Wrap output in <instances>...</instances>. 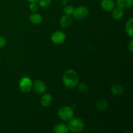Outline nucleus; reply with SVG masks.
Here are the masks:
<instances>
[{"label": "nucleus", "mask_w": 133, "mask_h": 133, "mask_svg": "<svg viewBox=\"0 0 133 133\" xmlns=\"http://www.w3.org/2000/svg\"><path fill=\"white\" fill-rule=\"evenodd\" d=\"M128 48L131 52L133 51V40H131L128 44Z\"/></svg>", "instance_id": "obj_23"}, {"label": "nucleus", "mask_w": 133, "mask_h": 133, "mask_svg": "<svg viewBox=\"0 0 133 133\" xmlns=\"http://www.w3.org/2000/svg\"><path fill=\"white\" fill-rule=\"evenodd\" d=\"M132 23H133V18H131L125 24V31L126 33L129 36L132 38L133 36V27H132Z\"/></svg>", "instance_id": "obj_17"}, {"label": "nucleus", "mask_w": 133, "mask_h": 133, "mask_svg": "<svg viewBox=\"0 0 133 133\" xmlns=\"http://www.w3.org/2000/svg\"><path fill=\"white\" fill-rule=\"evenodd\" d=\"M69 131L73 132H80L83 130L84 127V123L83 119L78 117H73L71 119L68 121V124Z\"/></svg>", "instance_id": "obj_2"}, {"label": "nucleus", "mask_w": 133, "mask_h": 133, "mask_svg": "<svg viewBox=\"0 0 133 133\" xmlns=\"http://www.w3.org/2000/svg\"><path fill=\"white\" fill-rule=\"evenodd\" d=\"M96 109L99 110H104L108 108V102L103 99H99L96 101Z\"/></svg>", "instance_id": "obj_16"}, {"label": "nucleus", "mask_w": 133, "mask_h": 133, "mask_svg": "<svg viewBox=\"0 0 133 133\" xmlns=\"http://www.w3.org/2000/svg\"><path fill=\"white\" fill-rule=\"evenodd\" d=\"M52 42L55 44H61L66 40V35L62 31H55L51 36Z\"/></svg>", "instance_id": "obj_6"}, {"label": "nucleus", "mask_w": 133, "mask_h": 133, "mask_svg": "<svg viewBox=\"0 0 133 133\" xmlns=\"http://www.w3.org/2000/svg\"><path fill=\"white\" fill-rule=\"evenodd\" d=\"M88 14H89V10L86 6H80L74 9L72 15L75 19L81 20L87 18Z\"/></svg>", "instance_id": "obj_4"}, {"label": "nucleus", "mask_w": 133, "mask_h": 133, "mask_svg": "<svg viewBox=\"0 0 133 133\" xmlns=\"http://www.w3.org/2000/svg\"><path fill=\"white\" fill-rule=\"evenodd\" d=\"M116 4L118 7L125 10L132 6L133 0H116Z\"/></svg>", "instance_id": "obj_10"}, {"label": "nucleus", "mask_w": 133, "mask_h": 133, "mask_svg": "<svg viewBox=\"0 0 133 133\" xmlns=\"http://www.w3.org/2000/svg\"><path fill=\"white\" fill-rule=\"evenodd\" d=\"M101 7L105 11H112L115 8V2L114 0H102L101 2Z\"/></svg>", "instance_id": "obj_8"}, {"label": "nucleus", "mask_w": 133, "mask_h": 133, "mask_svg": "<svg viewBox=\"0 0 133 133\" xmlns=\"http://www.w3.org/2000/svg\"><path fill=\"white\" fill-rule=\"evenodd\" d=\"M39 5L42 8H47L51 4V0H38Z\"/></svg>", "instance_id": "obj_18"}, {"label": "nucleus", "mask_w": 133, "mask_h": 133, "mask_svg": "<svg viewBox=\"0 0 133 133\" xmlns=\"http://www.w3.org/2000/svg\"><path fill=\"white\" fill-rule=\"evenodd\" d=\"M78 89L81 92L83 93H86L88 91V87L84 83H80L78 85Z\"/></svg>", "instance_id": "obj_20"}, {"label": "nucleus", "mask_w": 133, "mask_h": 133, "mask_svg": "<svg viewBox=\"0 0 133 133\" xmlns=\"http://www.w3.org/2000/svg\"><path fill=\"white\" fill-rule=\"evenodd\" d=\"M74 9L75 8L73 6H65L64 9V12L65 13V14H68V15L71 16L74 13Z\"/></svg>", "instance_id": "obj_19"}, {"label": "nucleus", "mask_w": 133, "mask_h": 133, "mask_svg": "<svg viewBox=\"0 0 133 133\" xmlns=\"http://www.w3.org/2000/svg\"><path fill=\"white\" fill-rule=\"evenodd\" d=\"M63 84L66 88H74L79 83V76L74 70H68L64 72L62 77Z\"/></svg>", "instance_id": "obj_1"}, {"label": "nucleus", "mask_w": 133, "mask_h": 133, "mask_svg": "<svg viewBox=\"0 0 133 133\" xmlns=\"http://www.w3.org/2000/svg\"><path fill=\"white\" fill-rule=\"evenodd\" d=\"M32 87L36 93L38 94H42L46 91V86L41 80H36L34 84H32Z\"/></svg>", "instance_id": "obj_7"}, {"label": "nucleus", "mask_w": 133, "mask_h": 133, "mask_svg": "<svg viewBox=\"0 0 133 133\" xmlns=\"http://www.w3.org/2000/svg\"><path fill=\"white\" fill-rule=\"evenodd\" d=\"M52 101H53V99H52L51 95L49 94H45L42 97L41 104L44 107H48L51 105Z\"/></svg>", "instance_id": "obj_14"}, {"label": "nucleus", "mask_w": 133, "mask_h": 133, "mask_svg": "<svg viewBox=\"0 0 133 133\" xmlns=\"http://www.w3.org/2000/svg\"><path fill=\"white\" fill-rule=\"evenodd\" d=\"M60 23H61V26L62 27H64V28H67V27H70L71 25V23H72V18H71V16L70 15L64 14L61 18Z\"/></svg>", "instance_id": "obj_9"}, {"label": "nucleus", "mask_w": 133, "mask_h": 133, "mask_svg": "<svg viewBox=\"0 0 133 133\" xmlns=\"http://www.w3.org/2000/svg\"><path fill=\"white\" fill-rule=\"evenodd\" d=\"M19 88L22 92L27 93L32 88V82L28 77H23L19 82Z\"/></svg>", "instance_id": "obj_5"}, {"label": "nucleus", "mask_w": 133, "mask_h": 133, "mask_svg": "<svg viewBox=\"0 0 133 133\" xmlns=\"http://www.w3.org/2000/svg\"><path fill=\"white\" fill-rule=\"evenodd\" d=\"M53 131L56 133H68L69 132V129L68 125L64 123H60L55 126Z\"/></svg>", "instance_id": "obj_12"}, {"label": "nucleus", "mask_w": 133, "mask_h": 133, "mask_svg": "<svg viewBox=\"0 0 133 133\" xmlns=\"http://www.w3.org/2000/svg\"><path fill=\"white\" fill-rule=\"evenodd\" d=\"M58 116L61 120L67 122L74 116V110L70 107H62L58 110Z\"/></svg>", "instance_id": "obj_3"}, {"label": "nucleus", "mask_w": 133, "mask_h": 133, "mask_svg": "<svg viewBox=\"0 0 133 133\" xmlns=\"http://www.w3.org/2000/svg\"><path fill=\"white\" fill-rule=\"evenodd\" d=\"M29 19V21L32 24L35 25L40 24L43 20L42 16L38 13H33V14H31Z\"/></svg>", "instance_id": "obj_13"}, {"label": "nucleus", "mask_w": 133, "mask_h": 133, "mask_svg": "<svg viewBox=\"0 0 133 133\" xmlns=\"http://www.w3.org/2000/svg\"><path fill=\"white\" fill-rule=\"evenodd\" d=\"M29 9L32 12H36L38 9V5L37 3H30L29 5Z\"/></svg>", "instance_id": "obj_21"}, {"label": "nucleus", "mask_w": 133, "mask_h": 133, "mask_svg": "<svg viewBox=\"0 0 133 133\" xmlns=\"http://www.w3.org/2000/svg\"><path fill=\"white\" fill-rule=\"evenodd\" d=\"M110 91L115 96H120V95L123 94V92H124V89H123V87L122 85L116 84L112 86Z\"/></svg>", "instance_id": "obj_15"}, {"label": "nucleus", "mask_w": 133, "mask_h": 133, "mask_svg": "<svg viewBox=\"0 0 133 133\" xmlns=\"http://www.w3.org/2000/svg\"><path fill=\"white\" fill-rule=\"evenodd\" d=\"M6 40L5 37L0 36V48H2L6 45Z\"/></svg>", "instance_id": "obj_22"}, {"label": "nucleus", "mask_w": 133, "mask_h": 133, "mask_svg": "<svg viewBox=\"0 0 133 133\" xmlns=\"http://www.w3.org/2000/svg\"><path fill=\"white\" fill-rule=\"evenodd\" d=\"M29 3H38V0H27Z\"/></svg>", "instance_id": "obj_24"}, {"label": "nucleus", "mask_w": 133, "mask_h": 133, "mask_svg": "<svg viewBox=\"0 0 133 133\" xmlns=\"http://www.w3.org/2000/svg\"><path fill=\"white\" fill-rule=\"evenodd\" d=\"M123 15H124V11L122 9L119 7L114 8L112 10V17L114 18L115 20H119L123 18Z\"/></svg>", "instance_id": "obj_11"}]
</instances>
